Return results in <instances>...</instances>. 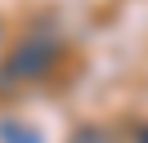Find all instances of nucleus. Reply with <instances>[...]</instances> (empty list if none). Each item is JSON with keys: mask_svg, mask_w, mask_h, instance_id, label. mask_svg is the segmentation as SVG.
<instances>
[{"mask_svg": "<svg viewBox=\"0 0 148 143\" xmlns=\"http://www.w3.org/2000/svg\"><path fill=\"white\" fill-rule=\"evenodd\" d=\"M0 143H45V134L23 125V121H5L0 125Z\"/></svg>", "mask_w": 148, "mask_h": 143, "instance_id": "nucleus-1", "label": "nucleus"}, {"mask_svg": "<svg viewBox=\"0 0 148 143\" xmlns=\"http://www.w3.org/2000/svg\"><path fill=\"white\" fill-rule=\"evenodd\" d=\"M72 143H108V134L94 130V125H85V130H76V134H72Z\"/></svg>", "mask_w": 148, "mask_h": 143, "instance_id": "nucleus-2", "label": "nucleus"}]
</instances>
